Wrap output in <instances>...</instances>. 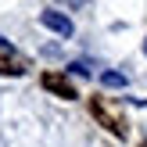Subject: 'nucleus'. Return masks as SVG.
I'll use <instances>...</instances> for the list:
<instances>
[{
  "instance_id": "f257e3e1",
  "label": "nucleus",
  "mask_w": 147,
  "mask_h": 147,
  "mask_svg": "<svg viewBox=\"0 0 147 147\" xmlns=\"http://www.w3.org/2000/svg\"><path fill=\"white\" fill-rule=\"evenodd\" d=\"M90 111H93V119H97L111 136H126V122H122V115L115 111L104 97H90Z\"/></svg>"
},
{
  "instance_id": "f03ea898",
  "label": "nucleus",
  "mask_w": 147,
  "mask_h": 147,
  "mask_svg": "<svg viewBox=\"0 0 147 147\" xmlns=\"http://www.w3.org/2000/svg\"><path fill=\"white\" fill-rule=\"evenodd\" d=\"M40 83H43V90H50L54 97H61V100H76V97H79V93H76V86H72L68 79L61 76V72H43V79H40Z\"/></svg>"
},
{
  "instance_id": "7ed1b4c3",
  "label": "nucleus",
  "mask_w": 147,
  "mask_h": 147,
  "mask_svg": "<svg viewBox=\"0 0 147 147\" xmlns=\"http://www.w3.org/2000/svg\"><path fill=\"white\" fill-rule=\"evenodd\" d=\"M40 22L50 29V32H57V36H72V22L65 18V14H57V11H43Z\"/></svg>"
},
{
  "instance_id": "20e7f679",
  "label": "nucleus",
  "mask_w": 147,
  "mask_h": 147,
  "mask_svg": "<svg viewBox=\"0 0 147 147\" xmlns=\"http://www.w3.org/2000/svg\"><path fill=\"white\" fill-rule=\"evenodd\" d=\"M22 72H25V65L18 61V57H0V76H22Z\"/></svg>"
},
{
  "instance_id": "39448f33",
  "label": "nucleus",
  "mask_w": 147,
  "mask_h": 147,
  "mask_svg": "<svg viewBox=\"0 0 147 147\" xmlns=\"http://www.w3.org/2000/svg\"><path fill=\"white\" fill-rule=\"evenodd\" d=\"M100 83H104V86H126V76H119V72H104Z\"/></svg>"
},
{
  "instance_id": "423d86ee",
  "label": "nucleus",
  "mask_w": 147,
  "mask_h": 147,
  "mask_svg": "<svg viewBox=\"0 0 147 147\" xmlns=\"http://www.w3.org/2000/svg\"><path fill=\"white\" fill-rule=\"evenodd\" d=\"M61 4H65V7H83L86 0H61Z\"/></svg>"
},
{
  "instance_id": "0eeeda50",
  "label": "nucleus",
  "mask_w": 147,
  "mask_h": 147,
  "mask_svg": "<svg viewBox=\"0 0 147 147\" xmlns=\"http://www.w3.org/2000/svg\"><path fill=\"white\" fill-rule=\"evenodd\" d=\"M144 54H147V43H144Z\"/></svg>"
},
{
  "instance_id": "6e6552de",
  "label": "nucleus",
  "mask_w": 147,
  "mask_h": 147,
  "mask_svg": "<svg viewBox=\"0 0 147 147\" xmlns=\"http://www.w3.org/2000/svg\"><path fill=\"white\" fill-rule=\"evenodd\" d=\"M140 147H147V140H144V144H140Z\"/></svg>"
},
{
  "instance_id": "1a4fd4ad",
  "label": "nucleus",
  "mask_w": 147,
  "mask_h": 147,
  "mask_svg": "<svg viewBox=\"0 0 147 147\" xmlns=\"http://www.w3.org/2000/svg\"><path fill=\"white\" fill-rule=\"evenodd\" d=\"M0 43H4V40H0Z\"/></svg>"
}]
</instances>
